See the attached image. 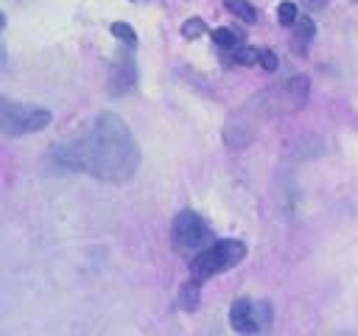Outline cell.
I'll list each match as a JSON object with an SVG mask.
<instances>
[{
  "label": "cell",
  "instance_id": "6da1fadb",
  "mask_svg": "<svg viewBox=\"0 0 358 336\" xmlns=\"http://www.w3.org/2000/svg\"><path fill=\"white\" fill-rule=\"evenodd\" d=\"M56 162L101 182H129L140 168V146L115 112H101L92 118L70 143L56 148Z\"/></svg>",
  "mask_w": 358,
  "mask_h": 336
},
{
  "label": "cell",
  "instance_id": "7a4b0ae2",
  "mask_svg": "<svg viewBox=\"0 0 358 336\" xmlns=\"http://www.w3.org/2000/svg\"><path fill=\"white\" fill-rule=\"evenodd\" d=\"M246 258V244L238 238H224V241H213L204 249L196 252V258L190 260V277L196 283H204L232 266H238Z\"/></svg>",
  "mask_w": 358,
  "mask_h": 336
},
{
  "label": "cell",
  "instance_id": "3957f363",
  "mask_svg": "<svg viewBox=\"0 0 358 336\" xmlns=\"http://www.w3.org/2000/svg\"><path fill=\"white\" fill-rule=\"evenodd\" d=\"M53 120V115L45 106H34V104H17L8 98H0V132L20 137L28 132H39Z\"/></svg>",
  "mask_w": 358,
  "mask_h": 336
},
{
  "label": "cell",
  "instance_id": "277c9868",
  "mask_svg": "<svg viewBox=\"0 0 358 336\" xmlns=\"http://www.w3.org/2000/svg\"><path fill=\"white\" fill-rule=\"evenodd\" d=\"M171 244L176 252H199L207 244H213V230L199 213L182 210L171 224Z\"/></svg>",
  "mask_w": 358,
  "mask_h": 336
},
{
  "label": "cell",
  "instance_id": "5b68a950",
  "mask_svg": "<svg viewBox=\"0 0 358 336\" xmlns=\"http://www.w3.org/2000/svg\"><path fill=\"white\" fill-rule=\"evenodd\" d=\"M268 322H271V305L268 302H252V300L241 297L229 308V325L238 333H257V330L268 328Z\"/></svg>",
  "mask_w": 358,
  "mask_h": 336
},
{
  "label": "cell",
  "instance_id": "8992f818",
  "mask_svg": "<svg viewBox=\"0 0 358 336\" xmlns=\"http://www.w3.org/2000/svg\"><path fill=\"white\" fill-rule=\"evenodd\" d=\"M305 101H308V78H305V76L288 78L285 87H282V106H285L288 112H294V109H299Z\"/></svg>",
  "mask_w": 358,
  "mask_h": 336
},
{
  "label": "cell",
  "instance_id": "52a82bcc",
  "mask_svg": "<svg viewBox=\"0 0 358 336\" xmlns=\"http://www.w3.org/2000/svg\"><path fill=\"white\" fill-rule=\"evenodd\" d=\"M213 42H215L221 50H227V53L235 50L238 45H243L241 36H238L235 31H229V28H215V31H213Z\"/></svg>",
  "mask_w": 358,
  "mask_h": 336
},
{
  "label": "cell",
  "instance_id": "ba28073f",
  "mask_svg": "<svg viewBox=\"0 0 358 336\" xmlns=\"http://www.w3.org/2000/svg\"><path fill=\"white\" fill-rule=\"evenodd\" d=\"M224 6H227L241 22H255V20H257V11H255L252 3H246V0H224Z\"/></svg>",
  "mask_w": 358,
  "mask_h": 336
},
{
  "label": "cell",
  "instance_id": "9c48e42d",
  "mask_svg": "<svg viewBox=\"0 0 358 336\" xmlns=\"http://www.w3.org/2000/svg\"><path fill=\"white\" fill-rule=\"evenodd\" d=\"M257 56H260V50H255V48H246V45H238L235 50H229V62H235V64H257Z\"/></svg>",
  "mask_w": 358,
  "mask_h": 336
},
{
  "label": "cell",
  "instance_id": "30bf717a",
  "mask_svg": "<svg viewBox=\"0 0 358 336\" xmlns=\"http://www.w3.org/2000/svg\"><path fill=\"white\" fill-rule=\"evenodd\" d=\"M109 31H112V36H117L120 42H126L129 48H131V45H137V34H134V28H131L129 22H112V28H109Z\"/></svg>",
  "mask_w": 358,
  "mask_h": 336
},
{
  "label": "cell",
  "instance_id": "8fae6325",
  "mask_svg": "<svg viewBox=\"0 0 358 336\" xmlns=\"http://www.w3.org/2000/svg\"><path fill=\"white\" fill-rule=\"evenodd\" d=\"M296 17H299V11H296V3H291V0H285V3H280V8H277V20H280V25H294L296 22Z\"/></svg>",
  "mask_w": 358,
  "mask_h": 336
},
{
  "label": "cell",
  "instance_id": "7c38bea8",
  "mask_svg": "<svg viewBox=\"0 0 358 336\" xmlns=\"http://www.w3.org/2000/svg\"><path fill=\"white\" fill-rule=\"evenodd\" d=\"M196 302H199V283L190 277V283H185V286H182V308L193 311V308H196Z\"/></svg>",
  "mask_w": 358,
  "mask_h": 336
},
{
  "label": "cell",
  "instance_id": "4fadbf2b",
  "mask_svg": "<svg viewBox=\"0 0 358 336\" xmlns=\"http://www.w3.org/2000/svg\"><path fill=\"white\" fill-rule=\"evenodd\" d=\"M204 31H207V25H204L201 17H190V20L182 25V34H185L187 39H196V36H201Z\"/></svg>",
  "mask_w": 358,
  "mask_h": 336
},
{
  "label": "cell",
  "instance_id": "5bb4252c",
  "mask_svg": "<svg viewBox=\"0 0 358 336\" xmlns=\"http://www.w3.org/2000/svg\"><path fill=\"white\" fill-rule=\"evenodd\" d=\"M294 25H296V36H299L302 42H308V39L313 36V31H316V28H313V22H310L308 17H296V22H294Z\"/></svg>",
  "mask_w": 358,
  "mask_h": 336
},
{
  "label": "cell",
  "instance_id": "9a60e30c",
  "mask_svg": "<svg viewBox=\"0 0 358 336\" xmlns=\"http://www.w3.org/2000/svg\"><path fill=\"white\" fill-rule=\"evenodd\" d=\"M257 64H263V70H277V56L271 50H260Z\"/></svg>",
  "mask_w": 358,
  "mask_h": 336
},
{
  "label": "cell",
  "instance_id": "2e32d148",
  "mask_svg": "<svg viewBox=\"0 0 358 336\" xmlns=\"http://www.w3.org/2000/svg\"><path fill=\"white\" fill-rule=\"evenodd\" d=\"M305 3H308L310 8H324V6H327V0H305Z\"/></svg>",
  "mask_w": 358,
  "mask_h": 336
},
{
  "label": "cell",
  "instance_id": "e0dca14e",
  "mask_svg": "<svg viewBox=\"0 0 358 336\" xmlns=\"http://www.w3.org/2000/svg\"><path fill=\"white\" fill-rule=\"evenodd\" d=\"M0 25H3V14H0Z\"/></svg>",
  "mask_w": 358,
  "mask_h": 336
}]
</instances>
